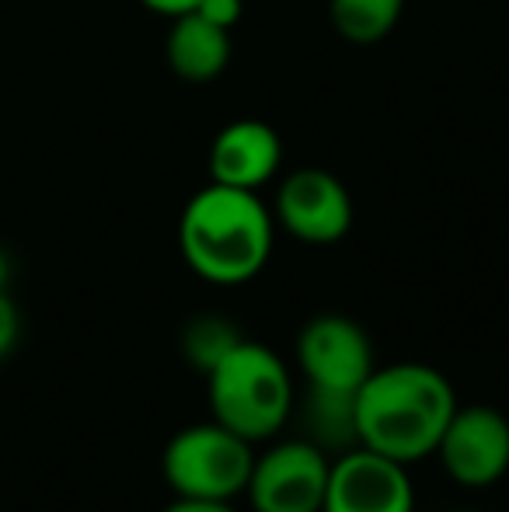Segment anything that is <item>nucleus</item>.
<instances>
[{"instance_id":"1","label":"nucleus","mask_w":509,"mask_h":512,"mask_svg":"<svg viewBox=\"0 0 509 512\" xmlns=\"http://www.w3.org/2000/svg\"><path fill=\"white\" fill-rule=\"evenodd\" d=\"M454 411L457 394L436 366H374L367 384L356 391V439L408 467L433 457Z\"/></svg>"},{"instance_id":"2","label":"nucleus","mask_w":509,"mask_h":512,"mask_svg":"<svg viewBox=\"0 0 509 512\" xmlns=\"http://www.w3.org/2000/svg\"><path fill=\"white\" fill-rule=\"evenodd\" d=\"M276 220L258 192L210 182L178 216V251L199 279L213 286L252 283L269 265Z\"/></svg>"},{"instance_id":"3","label":"nucleus","mask_w":509,"mask_h":512,"mask_svg":"<svg viewBox=\"0 0 509 512\" xmlns=\"http://www.w3.org/2000/svg\"><path fill=\"white\" fill-rule=\"evenodd\" d=\"M206 398L213 418L238 432L248 443H269L283 432L293 415V377L283 356L262 342L241 338L210 373H206Z\"/></svg>"},{"instance_id":"4","label":"nucleus","mask_w":509,"mask_h":512,"mask_svg":"<svg viewBox=\"0 0 509 512\" xmlns=\"http://www.w3.org/2000/svg\"><path fill=\"white\" fill-rule=\"evenodd\" d=\"M255 464V443L241 439L217 418L178 429L161 457L168 488L182 499L234 502L245 495Z\"/></svg>"},{"instance_id":"5","label":"nucleus","mask_w":509,"mask_h":512,"mask_svg":"<svg viewBox=\"0 0 509 512\" xmlns=\"http://www.w3.org/2000/svg\"><path fill=\"white\" fill-rule=\"evenodd\" d=\"M332 457L318 443L297 436L279 439L255 453L252 478H248V502L255 512H321L328 492Z\"/></svg>"},{"instance_id":"6","label":"nucleus","mask_w":509,"mask_h":512,"mask_svg":"<svg viewBox=\"0 0 509 512\" xmlns=\"http://www.w3.org/2000/svg\"><path fill=\"white\" fill-rule=\"evenodd\" d=\"M297 366L307 387L356 394L374 373V342L346 314H318L297 335Z\"/></svg>"},{"instance_id":"7","label":"nucleus","mask_w":509,"mask_h":512,"mask_svg":"<svg viewBox=\"0 0 509 512\" xmlns=\"http://www.w3.org/2000/svg\"><path fill=\"white\" fill-rule=\"evenodd\" d=\"M272 220L304 244H339L353 230V196L325 168H297L279 182Z\"/></svg>"},{"instance_id":"8","label":"nucleus","mask_w":509,"mask_h":512,"mask_svg":"<svg viewBox=\"0 0 509 512\" xmlns=\"http://www.w3.org/2000/svg\"><path fill=\"white\" fill-rule=\"evenodd\" d=\"M436 457L457 485H496L509 471V418L492 405H457L440 436Z\"/></svg>"},{"instance_id":"9","label":"nucleus","mask_w":509,"mask_h":512,"mask_svg":"<svg viewBox=\"0 0 509 512\" xmlns=\"http://www.w3.org/2000/svg\"><path fill=\"white\" fill-rule=\"evenodd\" d=\"M321 512H415L408 467L367 446H353L332 460Z\"/></svg>"},{"instance_id":"10","label":"nucleus","mask_w":509,"mask_h":512,"mask_svg":"<svg viewBox=\"0 0 509 512\" xmlns=\"http://www.w3.org/2000/svg\"><path fill=\"white\" fill-rule=\"evenodd\" d=\"M210 182L258 192L276 178L283 164L279 133L262 119H234L210 143Z\"/></svg>"},{"instance_id":"11","label":"nucleus","mask_w":509,"mask_h":512,"mask_svg":"<svg viewBox=\"0 0 509 512\" xmlns=\"http://www.w3.org/2000/svg\"><path fill=\"white\" fill-rule=\"evenodd\" d=\"M234 53L231 32L213 21H206L203 14L189 11L171 18V32L164 42V56H168V67L175 70L182 81L189 84H210L217 81L227 70Z\"/></svg>"},{"instance_id":"12","label":"nucleus","mask_w":509,"mask_h":512,"mask_svg":"<svg viewBox=\"0 0 509 512\" xmlns=\"http://www.w3.org/2000/svg\"><path fill=\"white\" fill-rule=\"evenodd\" d=\"M304 429L311 443H318L321 450H353L360 446L356 439V394H335V391H318L307 387L304 401Z\"/></svg>"},{"instance_id":"13","label":"nucleus","mask_w":509,"mask_h":512,"mask_svg":"<svg viewBox=\"0 0 509 512\" xmlns=\"http://www.w3.org/2000/svg\"><path fill=\"white\" fill-rule=\"evenodd\" d=\"M401 7L405 0H332L328 14H332L335 32L346 42L374 46L394 32V25L401 21Z\"/></svg>"},{"instance_id":"14","label":"nucleus","mask_w":509,"mask_h":512,"mask_svg":"<svg viewBox=\"0 0 509 512\" xmlns=\"http://www.w3.org/2000/svg\"><path fill=\"white\" fill-rule=\"evenodd\" d=\"M238 342H241V335L231 328V321H224V317H213V314L196 317V321H192L189 328H185V335H182L185 359H189V363L196 366V370H203V373H210L213 366H217Z\"/></svg>"},{"instance_id":"15","label":"nucleus","mask_w":509,"mask_h":512,"mask_svg":"<svg viewBox=\"0 0 509 512\" xmlns=\"http://www.w3.org/2000/svg\"><path fill=\"white\" fill-rule=\"evenodd\" d=\"M21 338V314H18V304L0 290V359L11 356L14 345Z\"/></svg>"},{"instance_id":"16","label":"nucleus","mask_w":509,"mask_h":512,"mask_svg":"<svg viewBox=\"0 0 509 512\" xmlns=\"http://www.w3.org/2000/svg\"><path fill=\"white\" fill-rule=\"evenodd\" d=\"M196 14H203L206 21H213V25L234 32V25H238L241 14H245V4H241V0H199Z\"/></svg>"},{"instance_id":"17","label":"nucleus","mask_w":509,"mask_h":512,"mask_svg":"<svg viewBox=\"0 0 509 512\" xmlns=\"http://www.w3.org/2000/svg\"><path fill=\"white\" fill-rule=\"evenodd\" d=\"M161 512H238L234 502H213V499H182L175 495L171 506H164Z\"/></svg>"},{"instance_id":"18","label":"nucleus","mask_w":509,"mask_h":512,"mask_svg":"<svg viewBox=\"0 0 509 512\" xmlns=\"http://www.w3.org/2000/svg\"><path fill=\"white\" fill-rule=\"evenodd\" d=\"M140 4L154 14H164V18H178V14L196 11L199 0H140Z\"/></svg>"},{"instance_id":"19","label":"nucleus","mask_w":509,"mask_h":512,"mask_svg":"<svg viewBox=\"0 0 509 512\" xmlns=\"http://www.w3.org/2000/svg\"><path fill=\"white\" fill-rule=\"evenodd\" d=\"M4 276H7V269H4V258H0V290H4Z\"/></svg>"},{"instance_id":"20","label":"nucleus","mask_w":509,"mask_h":512,"mask_svg":"<svg viewBox=\"0 0 509 512\" xmlns=\"http://www.w3.org/2000/svg\"><path fill=\"white\" fill-rule=\"evenodd\" d=\"M461 512H468V509H461Z\"/></svg>"}]
</instances>
